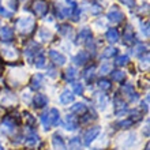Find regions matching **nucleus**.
<instances>
[{
    "label": "nucleus",
    "instance_id": "nucleus-24",
    "mask_svg": "<svg viewBox=\"0 0 150 150\" xmlns=\"http://www.w3.org/2000/svg\"><path fill=\"white\" fill-rule=\"evenodd\" d=\"M71 26L70 25H60L59 28H57V30H59V34H62V36H67V34H70L71 33Z\"/></svg>",
    "mask_w": 150,
    "mask_h": 150
},
{
    "label": "nucleus",
    "instance_id": "nucleus-13",
    "mask_svg": "<svg viewBox=\"0 0 150 150\" xmlns=\"http://www.w3.org/2000/svg\"><path fill=\"white\" fill-rule=\"evenodd\" d=\"M49 119H51V124L52 126H59L60 124V113L59 111L56 109V108H53V109H51L49 111Z\"/></svg>",
    "mask_w": 150,
    "mask_h": 150
},
{
    "label": "nucleus",
    "instance_id": "nucleus-41",
    "mask_svg": "<svg viewBox=\"0 0 150 150\" xmlns=\"http://www.w3.org/2000/svg\"><path fill=\"white\" fill-rule=\"evenodd\" d=\"M101 10H103V8L100 7L98 4H93V6L90 7L91 14H98V12H101Z\"/></svg>",
    "mask_w": 150,
    "mask_h": 150
},
{
    "label": "nucleus",
    "instance_id": "nucleus-23",
    "mask_svg": "<svg viewBox=\"0 0 150 150\" xmlns=\"http://www.w3.org/2000/svg\"><path fill=\"white\" fill-rule=\"evenodd\" d=\"M68 146H70V150H81V139L79 138H72L68 143Z\"/></svg>",
    "mask_w": 150,
    "mask_h": 150
},
{
    "label": "nucleus",
    "instance_id": "nucleus-1",
    "mask_svg": "<svg viewBox=\"0 0 150 150\" xmlns=\"http://www.w3.org/2000/svg\"><path fill=\"white\" fill-rule=\"evenodd\" d=\"M34 25H36V22H34V19L33 18H21L18 22H16V26H18V29H19L22 33H30L33 30V28H34Z\"/></svg>",
    "mask_w": 150,
    "mask_h": 150
},
{
    "label": "nucleus",
    "instance_id": "nucleus-5",
    "mask_svg": "<svg viewBox=\"0 0 150 150\" xmlns=\"http://www.w3.org/2000/svg\"><path fill=\"white\" fill-rule=\"evenodd\" d=\"M49 57H51L52 62H53L55 64H57V66H63V64L67 62L66 56L62 55V53H60V52H57V51H53V49H51V51H49Z\"/></svg>",
    "mask_w": 150,
    "mask_h": 150
},
{
    "label": "nucleus",
    "instance_id": "nucleus-46",
    "mask_svg": "<svg viewBox=\"0 0 150 150\" xmlns=\"http://www.w3.org/2000/svg\"><path fill=\"white\" fill-rule=\"evenodd\" d=\"M0 150H3V146H1V143H0Z\"/></svg>",
    "mask_w": 150,
    "mask_h": 150
},
{
    "label": "nucleus",
    "instance_id": "nucleus-22",
    "mask_svg": "<svg viewBox=\"0 0 150 150\" xmlns=\"http://www.w3.org/2000/svg\"><path fill=\"white\" fill-rule=\"evenodd\" d=\"M76 75H78V71H76V68L75 67H68L67 68V72H66V78L68 79V81H74L75 78H76Z\"/></svg>",
    "mask_w": 150,
    "mask_h": 150
},
{
    "label": "nucleus",
    "instance_id": "nucleus-47",
    "mask_svg": "<svg viewBox=\"0 0 150 150\" xmlns=\"http://www.w3.org/2000/svg\"><path fill=\"white\" fill-rule=\"evenodd\" d=\"M0 1H1V0H0Z\"/></svg>",
    "mask_w": 150,
    "mask_h": 150
},
{
    "label": "nucleus",
    "instance_id": "nucleus-32",
    "mask_svg": "<svg viewBox=\"0 0 150 150\" xmlns=\"http://www.w3.org/2000/svg\"><path fill=\"white\" fill-rule=\"evenodd\" d=\"M45 62H47V59H45V56L44 55H40L36 59V67L37 68H44L45 67Z\"/></svg>",
    "mask_w": 150,
    "mask_h": 150
},
{
    "label": "nucleus",
    "instance_id": "nucleus-36",
    "mask_svg": "<svg viewBox=\"0 0 150 150\" xmlns=\"http://www.w3.org/2000/svg\"><path fill=\"white\" fill-rule=\"evenodd\" d=\"M111 70H112V66L109 63L103 64V66H101V68H100V71H101V74H103V75L108 74V72H111Z\"/></svg>",
    "mask_w": 150,
    "mask_h": 150
},
{
    "label": "nucleus",
    "instance_id": "nucleus-20",
    "mask_svg": "<svg viewBox=\"0 0 150 150\" xmlns=\"http://www.w3.org/2000/svg\"><path fill=\"white\" fill-rule=\"evenodd\" d=\"M94 70H96L94 66H90V67H87L86 70L83 71V78L86 79L87 82H90L91 79H93V76H94Z\"/></svg>",
    "mask_w": 150,
    "mask_h": 150
},
{
    "label": "nucleus",
    "instance_id": "nucleus-25",
    "mask_svg": "<svg viewBox=\"0 0 150 150\" xmlns=\"http://www.w3.org/2000/svg\"><path fill=\"white\" fill-rule=\"evenodd\" d=\"M128 63V56L127 55H122V56H117L116 60H115V64L119 66V67H122V66H126Z\"/></svg>",
    "mask_w": 150,
    "mask_h": 150
},
{
    "label": "nucleus",
    "instance_id": "nucleus-14",
    "mask_svg": "<svg viewBox=\"0 0 150 150\" xmlns=\"http://www.w3.org/2000/svg\"><path fill=\"white\" fill-rule=\"evenodd\" d=\"M105 37H107V40L111 44H115V42H117L119 41V32L116 30V29H108Z\"/></svg>",
    "mask_w": 150,
    "mask_h": 150
},
{
    "label": "nucleus",
    "instance_id": "nucleus-45",
    "mask_svg": "<svg viewBox=\"0 0 150 150\" xmlns=\"http://www.w3.org/2000/svg\"><path fill=\"white\" fill-rule=\"evenodd\" d=\"M142 108L147 111V101H143V103H142Z\"/></svg>",
    "mask_w": 150,
    "mask_h": 150
},
{
    "label": "nucleus",
    "instance_id": "nucleus-3",
    "mask_svg": "<svg viewBox=\"0 0 150 150\" xmlns=\"http://www.w3.org/2000/svg\"><path fill=\"white\" fill-rule=\"evenodd\" d=\"M48 3L45 0H36L33 3V11L37 16H44L48 12Z\"/></svg>",
    "mask_w": 150,
    "mask_h": 150
},
{
    "label": "nucleus",
    "instance_id": "nucleus-21",
    "mask_svg": "<svg viewBox=\"0 0 150 150\" xmlns=\"http://www.w3.org/2000/svg\"><path fill=\"white\" fill-rule=\"evenodd\" d=\"M85 111H86V105H85V104L78 103V104H75V105H72V107H71V112H72V113L81 115V113H83Z\"/></svg>",
    "mask_w": 150,
    "mask_h": 150
},
{
    "label": "nucleus",
    "instance_id": "nucleus-37",
    "mask_svg": "<svg viewBox=\"0 0 150 150\" xmlns=\"http://www.w3.org/2000/svg\"><path fill=\"white\" fill-rule=\"evenodd\" d=\"M79 16H81V8L76 7L74 11H72L71 18H72V21H74V22H78V21H79Z\"/></svg>",
    "mask_w": 150,
    "mask_h": 150
},
{
    "label": "nucleus",
    "instance_id": "nucleus-28",
    "mask_svg": "<svg viewBox=\"0 0 150 150\" xmlns=\"http://www.w3.org/2000/svg\"><path fill=\"white\" fill-rule=\"evenodd\" d=\"M41 122H42V126L45 130H48L49 127H51V119H49V113L45 112V113L41 116Z\"/></svg>",
    "mask_w": 150,
    "mask_h": 150
},
{
    "label": "nucleus",
    "instance_id": "nucleus-30",
    "mask_svg": "<svg viewBox=\"0 0 150 150\" xmlns=\"http://www.w3.org/2000/svg\"><path fill=\"white\" fill-rule=\"evenodd\" d=\"M111 72H112V79L116 81V82H122L124 76H126V74L123 71H111Z\"/></svg>",
    "mask_w": 150,
    "mask_h": 150
},
{
    "label": "nucleus",
    "instance_id": "nucleus-38",
    "mask_svg": "<svg viewBox=\"0 0 150 150\" xmlns=\"http://www.w3.org/2000/svg\"><path fill=\"white\" fill-rule=\"evenodd\" d=\"M82 91H83V86H82V83H74V93L72 94H82Z\"/></svg>",
    "mask_w": 150,
    "mask_h": 150
},
{
    "label": "nucleus",
    "instance_id": "nucleus-29",
    "mask_svg": "<svg viewBox=\"0 0 150 150\" xmlns=\"http://www.w3.org/2000/svg\"><path fill=\"white\" fill-rule=\"evenodd\" d=\"M41 81H42V75H34V78L32 81V87L33 89H40L41 87Z\"/></svg>",
    "mask_w": 150,
    "mask_h": 150
},
{
    "label": "nucleus",
    "instance_id": "nucleus-8",
    "mask_svg": "<svg viewBox=\"0 0 150 150\" xmlns=\"http://www.w3.org/2000/svg\"><path fill=\"white\" fill-rule=\"evenodd\" d=\"M14 128H15V122H14L11 117L4 119L3 124H1V131H3L4 134H10V132H12Z\"/></svg>",
    "mask_w": 150,
    "mask_h": 150
},
{
    "label": "nucleus",
    "instance_id": "nucleus-40",
    "mask_svg": "<svg viewBox=\"0 0 150 150\" xmlns=\"http://www.w3.org/2000/svg\"><path fill=\"white\" fill-rule=\"evenodd\" d=\"M124 6H127V7L130 8H134L135 7V0H120Z\"/></svg>",
    "mask_w": 150,
    "mask_h": 150
},
{
    "label": "nucleus",
    "instance_id": "nucleus-4",
    "mask_svg": "<svg viewBox=\"0 0 150 150\" xmlns=\"http://www.w3.org/2000/svg\"><path fill=\"white\" fill-rule=\"evenodd\" d=\"M100 127H91V128H89V130L85 132V135H83V142H85V145H90L93 141H94L97 137H98V134H100Z\"/></svg>",
    "mask_w": 150,
    "mask_h": 150
},
{
    "label": "nucleus",
    "instance_id": "nucleus-18",
    "mask_svg": "<svg viewBox=\"0 0 150 150\" xmlns=\"http://www.w3.org/2000/svg\"><path fill=\"white\" fill-rule=\"evenodd\" d=\"M93 38V34H91V30L89 28H83L81 32H79V40L82 41H87V40Z\"/></svg>",
    "mask_w": 150,
    "mask_h": 150
},
{
    "label": "nucleus",
    "instance_id": "nucleus-9",
    "mask_svg": "<svg viewBox=\"0 0 150 150\" xmlns=\"http://www.w3.org/2000/svg\"><path fill=\"white\" fill-rule=\"evenodd\" d=\"M52 143H53V147H55V150H67V147H66V143H64V141H63V138H62L59 134H55L53 137H52Z\"/></svg>",
    "mask_w": 150,
    "mask_h": 150
},
{
    "label": "nucleus",
    "instance_id": "nucleus-26",
    "mask_svg": "<svg viewBox=\"0 0 150 150\" xmlns=\"http://www.w3.org/2000/svg\"><path fill=\"white\" fill-rule=\"evenodd\" d=\"M38 34H40V38L42 40V41H48V40L52 38V33L48 29H41Z\"/></svg>",
    "mask_w": 150,
    "mask_h": 150
},
{
    "label": "nucleus",
    "instance_id": "nucleus-10",
    "mask_svg": "<svg viewBox=\"0 0 150 150\" xmlns=\"http://www.w3.org/2000/svg\"><path fill=\"white\" fill-rule=\"evenodd\" d=\"M33 104L36 108H44L48 104V97L45 94H36L33 98Z\"/></svg>",
    "mask_w": 150,
    "mask_h": 150
},
{
    "label": "nucleus",
    "instance_id": "nucleus-42",
    "mask_svg": "<svg viewBox=\"0 0 150 150\" xmlns=\"http://www.w3.org/2000/svg\"><path fill=\"white\" fill-rule=\"evenodd\" d=\"M0 14H1V15H4V16H8V18H11V16H12V12L7 11L6 8H0Z\"/></svg>",
    "mask_w": 150,
    "mask_h": 150
},
{
    "label": "nucleus",
    "instance_id": "nucleus-27",
    "mask_svg": "<svg viewBox=\"0 0 150 150\" xmlns=\"http://www.w3.org/2000/svg\"><path fill=\"white\" fill-rule=\"evenodd\" d=\"M115 55H117V49L113 48V47H108L107 49L104 51V53H103L104 57H113Z\"/></svg>",
    "mask_w": 150,
    "mask_h": 150
},
{
    "label": "nucleus",
    "instance_id": "nucleus-16",
    "mask_svg": "<svg viewBox=\"0 0 150 150\" xmlns=\"http://www.w3.org/2000/svg\"><path fill=\"white\" fill-rule=\"evenodd\" d=\"M115 113L116 115H122L124 113V111H126V104H124V101H122V100H115Z\"/></svg>",
    "mask_w": 150,
    "mask_h": 150
},
{
    "label": "nucleus",
    "instance_id": "nucleus-6",
    "mask_svg": "<svg viewBox=\"0 0 150 150\" xmlns=\"http://www.w3.org/2000/svg\"><path fill=\"white\" fill-rule=\"evenodd\" d=\"M12 37H14L12 29H10L8 26H4V28L0 29V40H1L3 42H10V41H12Z\"/></svg>",
    "mask_w": 150,
    "mask_h": 150
},
{
    "label": "nucleus",
    "instance_id": "nucleus-33",
    "mask_svg": "<svg viewBox=\"0 0 150 150\" xmlns=\"http://www.w3.org/2000/svg\"><path fill=\"white\" fill-rule=\"evenodd\" d=\"M98 86H100V89H103V90H109L112 87V85L109 81H107V79H101L98 82Z\"/></svg>",
    "mask_w": 150,
    "mask_h": 150
},
{
    "label": "nucleus",
    "instance_id": "nucleus-7",
    "mask_svg": "<svg viewBox=\"0 0 150 150\" xmlns=\"http://www.w3.org/2000/svg\"><path fill=\"white\" fill-rule=\"evenodd\" d=\"M89 57H90V56H89V53H87V52L81 51L79 53H76V55L72 57V62H74L76 66H83V64L89 60Z\"/></svg>",
    "mask_w": 150,
    "mask_h": 150
},
{
    "label": "nucleus",
    "instance_id": "nucleus-2",
    "mask_svg": "<svg viewBox=\"0 0 150 150\" xmlns=\"http://www.w3.org/2000/svg\"><path fill=\"white\" fill-rule=\"evenodd\" d=\"M108 21L109 22H112V23H120L123 19H124V15H123V12L122 10L117 7V6H113V7L109 10V12H108V15H107Z\"/></svg>",
    "mask_w": 150,
    "mask_h": 150
},
{
    "label": "nucleus",
    "instance_id": "nucleus-17",
    "mask_svg": "<svg viewBox=\"0 0 150 150\" xmlns=\"http://www.w3.org/2000/svg\"><path fill=\"white\" fill-rule=\"evenodd\" d=\"M37 142H38V135L36 134V132H30V135H28L26 137V139H25V143L28 145V146H34V145H37Z\"/></svg>",
    "mask_w": 150,
    "mask_h": 150
},
{
    "label": "nucleus",
    "instance_id": "nucleus-44",
    "mask_svg": "<svg viewBox=\"0 0 150 150\" xmlns=\"http://www.w3.org/2000/svg\"><path fill=\"white\" fill-rule=\"evenodd\" d=\"M55 70H53V68H49V75H51V76H53V78H55L56 76V74H55Z\"/></svg>",
    "mask_w": 150,
    "mask_h": 150
},
{
    "label": "nucleus",
    "instance_id": "nucleus-35",
    "mask_svg": "<svg viewBox=\"0 0 150 150\" xmlns=\"http://www.w3.org/2000/svg\"><path fill=\"white\" fill-rule=\"evenodd\" d=\"M3 56L8 57V59H14L16 56V52L14 49H3Z\"/></svg>",
    "mask_w": 150,
    "mask_h": 150
},
{
    "label": "nucleus",
    "instance_id": "nucleus-12",
    "mask_svg": "<svg viewBox=\"0 0 150 150\" xmlns=\"http://www.w3.org/2000/svg\"><path fill=\"white\" fill-rule=\"evenodd\" d=\"M60 103L63 104V105H68V104L74 103V94L70 90H64L60 94Z\"/></svg>",
    "mask_w": 150,
    "mask_h": 150
},
{
    "label": "nucleus",
    "instance_id": "nucleus-15",
    "mask_svg": "<svg viewBox=\"0 0 150 150\" xmlns=\"http://www.w3.org/2000/svg\"><path fill=\"white\" fill-rule=\"evenodd\" d=\"M38 49H40V45H37L36 42H33V44H30V47H29V48H26V51H25V55L28 56L29 60H32L33 55H36L37 52H38Z\"/></svg>",
    "mask_w": 150,
    "mask_h": 150
},
{
    "label": "nucleus",
    "instance_id": "nucleus-34",
    "mask_svg": "<svg viewBox=\"0 0 150 150\" xmlns=\"http://www.w3.org/2000/svg\"><path fill=\"white\" fill-rule=\"evenodd\" d=\"M132 123H134L132 119H126V120H123V122H119L117 126L120 127V128H128V127L132 126Z\"/></svg>",
    "mask_w": 150,
    "mask_h": 150
},
{
    "label": "nucleus",
    "instance_id": "nucleus-19",
    "mask_svg": "<svg viewBox=\"0 0 150 150\" xmlns=\"http://www.w3.org/2000/svg\"><path fill=\"white\" fill-rule=\"evenodd\" d=\"M124 42L126 44H131V42H134V38H135V36H134V32H132V29H131V26H128L127 28V30L124 32Z\"/></svg>",
    "mask_w": 150,
    "mask_h": 150
},
{
    "label": "nucleus",
    "instance_id": "nucleus-11",
    "mask_svg": "<svg viewBox=\"0 0 150 150\" xmlns=\"http://www.w3.org/2000/svg\"><path fill=\"white\" fill-rule=\"evenodd\" d=\"M64 127H66V130H70V131L76 130V127H78V122L75 120V117L72 116V115L66 116V120H64Z\"/></svg>",
    "mask_w": 150,
    "mask_h": 150
},
{
    "label": "nucleus",
    "instance_id": "nucleus-31",
    "mask_svg": "<svg viewBox=\"0 0 150 150\" xmlns=\"http://www.w3.org/2000/svg\"><path fill=\"white\" fill-rule=\"evenodd\" d=\"M107 96L105 94H100L98 96V100H97V104H98V108L100 109H105L107 107Z\"/></svg>",
    "mask_w": 150,
    "mask_h": 150
},
{
    "label": "nucleus",
    "instance_id": "nucleus-39",
    "mask_svg": "<svg viewBox=\"0 0 150 150\" xmlns=\"http://www.w3.org/2000/svg\"><path fill=\"white\" fill-rule=\"evenodd\" d=\"M146 51H147V48L145 47V45H138V47L135 48V55H137V56H141L142 53H145Z\"/></svg>",
    "mask_w": 150,
    "mask_h": 150
},
{
    "label": "nucleus",
    "instance_id": "nucleus-43",
    "mask_svg": "<svg viewBox=\"0 0 150 150\" xmlns=\"http://www.w3.org/2000/svg\"><path fill=\"white\" fill-rule=\"evenodd\" d=\"M142 33L145 34V36H149V23H146V25H142Z\"/></svg>",
    "mask_w": 150,
    "mask_h": 150
}]
</instances>
